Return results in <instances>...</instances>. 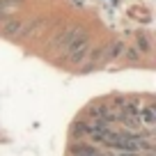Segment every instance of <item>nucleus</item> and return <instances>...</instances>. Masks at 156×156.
I'll use <instances>...</instances> for the list:
<instances>
[{
	"mask_svg": "<svg viewBox=\"0 0 156 156\" xmlns=\"http://www.w3.org/2000/svg\"><path fill=\"white\" fill-rule=\"evenodd\" d=\"M9 16H12V14H5V12H0V23H2V21H7Z\"/></svg>",
	"mask_w": 156,
	"mask_h": 156,
	"instance_id": "12",
	"label": "nucleus"
},
{
	"mask_svg": "<svg viewBox=\"0 0 156 156\" xmlns=\"http://www.w3.org/2000/svg\"><path fill=\"white\" fill-rule=\"evenodd\" d=\"M108 112H110V106H108V103H92V106L87 108L90 119H94V117H103V119H108Z\"/></svg>",
	"mask_w": 156,
	"mask_h": 156,
	"instance_id": "9",
	"label": "nucleus"
},
{
	"mask_svg": "<svg viewBox=\"0 0 156 156\" xmlns=\"http://www.w3.org/2000/svg\"><path fill=\"white\" fill-rule=\"evenodd\" d=\"M23 30H25V21L16 19V16H9L7 21L0 23V34L7 39H23Z\"/></svg>",
	"mask_w": 156,
	"mask_h": 156,
	"instance_id": "3",
	"label": "nucleus"
},
{
	"mask_svg": "<svg viewBox=\"0 0 156 156\" xmlns=\"http://www.w3.org/2000/svg\"><path fill=\"white\" fill-rule=\"evenodd\" d=\"M83 32H85L83 25H69V28L60 30V32L51 39V51H55V53H67V48H69V46H71Z\"/></svg>",
	"mask_w": 156,
	"mask_h": 156,
	"instance_id": "2",
	"label": "nucleus"
},
{
	"mask_svg": "<svg viewBox=\"0 0 156 156\" xmlns=\"http://www.w3.org/2000/svg\"><path fill=\"white\" fill-rule=\"evenodd\" d=\"M69 151H71V156H94L99 149H97L94 145L83 142V140H76V142L71 145V149H69Z\"/></svg>",
	"mask_w": 156,
	"mask_h": 156,
	"instance_id": "7",
	"label": "nucleus"
},
{
	"mask_svg": "<svg viewBox=\"0 0 156 156\" xmlns=\"http://www.w3.org/2000/svg\"><path fill=\"white\" fill-rule=\"evenodd\" d=\"M136 48L140 51L142 55H151V37H149V32L147 30H138L136 32Z\"/></svg>",
	"mask_w": 156,
	"mask_h": 156,
	"instance_id": "5",
	"label": "nucleus"
},
{
	"mask_svg": "<svg viewBox=\"0 0 156 156\" xmlns=\"http://www.w3.org/2000/svg\"><path fill=\"white\" fill-rule=\"evenodd\" d=\"M25 0H0V12H5V14H14L16 9L23 7Z\"/></svg>",
	"mask_w": 156,
	"mask_h": 156,
	"instance_id": "10",
	"label": "nucleus"
},
{
	"mask_svg": "<svg viewBox=\"0 0 156 156\" xmlns=\"http://www.w3.org/2000/svg\"><path fill=\"white\" fill-rule=\"evenodd\" d=\"M87 133H90L87 119H76V122L71 124V138H73V140H83Z\"/></svg>",
	"mask_w": 156,
	"mask_h": 156,
	"instance_id": "8",
	"label": "nucleus"
},
{
	"mask_svg": "<svg viewBox=\"0 0 156 156\" xmlns=\"http://www.w3.org/2000/svg\"><path fill=\"white\" fill-rule=\"evenodd\" d=\"M90 48H92V39H90L87 32H83L67 48V53H64V62H67V64H83L85 58H87V53H90Z\"/></svg>",
	"mask_w": 156,
	"mask_h": 156,
	"instance_id": "1",
	"label": "nucleus"
},
{
	"mask_svg": "<svg viewBox=\"0 0 156 156\" xmlns=\"http://www.w3.org/2000/svg\"><path fill=\"white\" fill-rule=\"evenodd\" d=\"M122 58L126 60L129 64H136V62H140V60H142V53L136 48V46H126V48H124V55H122Z\"/></svg>",
	"mask_w": 156,
	"mask_h": 156,
	"instance_id": "11",
	"label": "nucleus"
},
{
	"mask_svg": "<svg viewBox=\"0 0 156 156\" xmlns=\"http://www.w3.org/2000/svg\"><path fill=\"white\" fill-rule=\"evenodd\" d=\"M140 122H142V126L154 129V124H156V108L151 106V103L140 106Z\"/></svg>",
	"mask_w": 156,
	"mask_h": 156,
	"instance_id": "6",
	"label": "nucleus"
},
{
	"mask_svg": "<svg viewBox=\"0 0 156 156\" xmlns=\"http://www.w3.org/2000/svg\"><path fill=\"white\" fill-rule=\"evenodd\" d=\"M124 48H126V41L124 39H112L110 44H106V60L108 62H115L124 55Z\"/></svg>",
	"mask_w": 156,
	"mask_h": 156,
	"instance_id": "4",
	"label": "nucleus"
}]
</instances>
